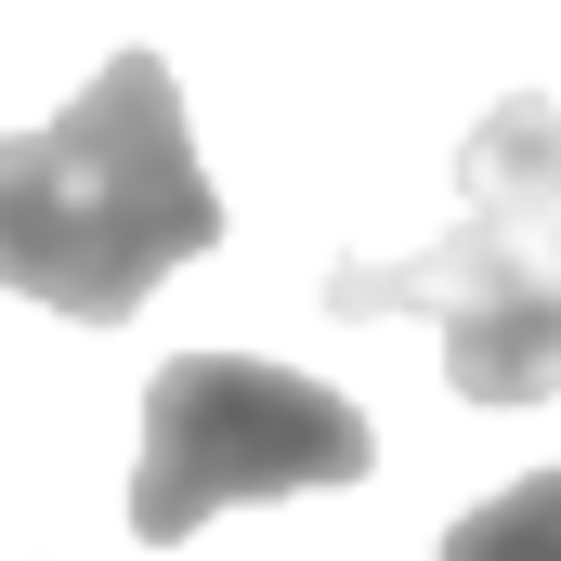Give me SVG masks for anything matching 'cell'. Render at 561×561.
I'll use <instances>...</instances> for the list:
<instances>
[{
	"label": "cell",
	"instance_id": "6da1fadb",
	"mask_svg": "<svg viewBox=\"0 0 561 561\" xmlns=\"http://www.w3.org/2000/svg\"><path fill=\"white\" fill-rule=\"evenodd\" d=\"M222 249V196L183 131V79L118 53L66 118L0 144V287L79 327H131L170 262Z\"/></svg>",
	"mask_w": 561,
	"mask_h": 561
},
{
	"label": "cell",
	"instance_id": "7a4b0ae2",
	"mask_svg": "<svg viewBox=\"0 0 561 561\" xmlns=\"http://www.w3.org/2000/svg\"><path fill=\"white\" fill-rule=\"evenodd\" d=\"M327 313H431L444 379L470 405H549L561 392V105L510 92L457 144V222L405 262H340Z\"/></svg>",
	"mask_w": 561,
	"mask_h": 561
},
{
	"label": "cell",
	"instance_id": "3957f363",
	"mask_svg": "<svg viewBox=\"0 0 561 561\" xmlns=\"http://www.w3.org/2000/svg\"><path fill=\"white\" fill-rule=\"evenodd\" d=\"M379 470V419L300 366L262 353H170L144 392V457H131V536L183 549L196 523L249 510V496H327Z\"/></svg>",
	"mask_w": 561,
	"mask_h": 561
},
{
	"label": "cell",
	"instance_id": "277c9868",
	"mask_svg": "<svg viewBox=\"0 0 561 561\" xmlns=\"http://www.w3.org/2000/svg\"><path fill=\"white\" fill-rule=\"evenodd\" d=\"M444 561H561V470L510 483V496H483V510L444 536Z\"/></svg>",
	"mask_w": 561,
	"mask_h": 561
}]
</instances>
